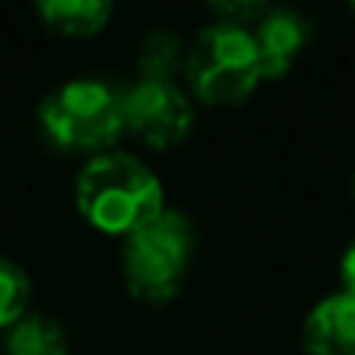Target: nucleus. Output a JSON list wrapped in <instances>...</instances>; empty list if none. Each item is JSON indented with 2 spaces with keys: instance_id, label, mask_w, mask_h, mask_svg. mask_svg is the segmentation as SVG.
<instances>
[{
  "instance_id": "12",
  "label": "nucleus",
  "mask_w": 355,
  "mask_h": 355,
  "mask_svg": "<svg viewBox=\"0 0 355 355\" xmlns=\"http://www.w3.org/2000/svg\"><path fill=\"white\" fill-rule=\"evenodd\" d=\"M340 275H343V293L355 296V240L349 243V250L343 252V262H340Z\"/></svg>"
},
{
  "instance_id": "1",
  "label": "nucleus",
  "mask_w": 355,
  "mask_h": 355,
  "mask_svg": "<svg viewBox=\"0 0 355 355\" xmlns=\"http://www.w3.org/2000/svg\"><path fill=\"white\" fill-rule=\"evenodd\" d=\"M75 206L91 227L112 237H131L162 209V184L137 156L97 153L75 181Z\"/></svg>"
},
{
  "instance_id": "11",
  "label": "nucleus",
  "mask_w": 355,
  "mask_h": 355,
  "mask_svg": "<svg viewBox=\"0 0 355 355\" xmlns=\"http://www.w3.org/2000/svg\"><path fill=\"white\" fill-rule=\"evenodd\" d=\"M31 296V284L25 268L10 259H0V331H10L19 318H25Z\"/></svg>"
},
{
  "instance_id": "13",
  "label": "nucleus",
  "mask_w": 355,
  "mask_h": 355,
  "mask_svg": "<svg viewBox=\"0 0 355 355\" xmlns=\"http://www.w3.org/2000/svg\"><path fill=\"white\" fill-rule=\"evenodd\" d=\"M0 346H3V340H0Z\"/></svg>"
},
{
  "instance_id": "6",
  "label": "nucleus",
  "mask_w": 355,
  "mask_h": 355,
  "mask_svg": "<svg viewBox=\"0 0 355 355\" xmlns=\"http://www.w3.org/2000/svg\"><path fill=\"white\" fill-rule=\"evenodd\" d=\"M262 78H284L309 44V22L293 10H265L250 28Z\"/></svg>"
},
{
  "instance_id": "9",
  "label": "nucleus",
  "mask_w": 355,
  "mask_h": 355,
  "mask_svg": "<svg viewBox=\"0 0 355 355\" xmlns=\"http://www.w3.org/2000/svg\"><path fill=\"white\" fill-rule=\"evenodd\" d=\"M6 355H69V334L50 315H25L6 331Z\"/></svg>"
},
{
  "instance_id": "3",
  "label": "nucleus",
  "mask_w": 355,
  "mask_h": 355,
  "mask_svg": "<svg viewBox=\"0 0 355 355\" xmlns=\"http://www.w3.org/2000/svg\"><path fill=\"white\" fill-rule=\"evenodd\" d=\"M37 119L56 147L85 153L112 147L125 131L122 97L94 78H78L50 91L37 106Z\"/></svg>"
},
{
  "instance_id": "2",
  "label": "nucleus",
  "mask_w": 355,
  "mask_h": 355,
  "mask_svg": "<svg viewBox=\"0 0 355 355\" xmlns=\"http://www.w3.org/2000/svg\"><path fill=\"white\" fill-rule=\"evenodd\" d=\"M193 252V227L181 212H162L147 227L125 237L122 275L135 300L166 306L184 284Z\"/></svg>"
},
{
  "instance_id": "10",
  "label": "nucleus",
  "mask_w": 355,
  "mask_h": 355,
  "mask_svg": "<svg viewBox=\"0 0 355 355\" xmlns=\"http://www.w3.org/2000/svg\"><path fill=\"white\" fill-rule=\"evenodd\" d=\"M181 66V44L172 31L156 28L147 35L141 47V69L150 81H172V75Z\"/></svg>"
},
{
  "instance_id": "4",
  "label": "nucleus",
  "mask_w": 355,
  "mask_h": 355,
  "mask_svg": "<svg viewBox=\"0 0 355 355\" xmlns=\"http://www.w3.org/2000/svg\"><path fill=\"white\" fill-rule=\"evenodd\" d=\"M187 81L200 100L212 106L240 103L262 81V66L250 28L231 22L209 25L187 53Z\"/></svg>"
},
{
  "instance_id": "5",
  "label": "nucleus",
  "mask_w": 355,
  "mask_h": 355,
  "mask_svg": "<svg viewBox=\"0 0 355 355\" xmlns=\"http://www.w3.org/2000/svg\"><path fill=\"white\" fill-rule=\"evenodd\" d=\"M122 119L125 131H131L156 150H168L190 135L193 106L175 81L141 78L122 97Z\"/></svg>"
},
{
  "instance_id": "7",
  "label": "nucleus",
  "mask_w": 355,
  "mask_h": 355,
  "mask_svg": "<svg viewBox=\"0 0 355 355\" xmlns=\"http://www.w3.org/2000/svg\"><path fill=\"white\" fill-rule=\"evenodd\" d=\"M302 349L306 355H355V296L334 293L309 312Z\"/></svg>"
},
{
  "instance_id": "8",
  "label": "nucleus",
  "mask_w": 355,
  "mask_h": 355,
  "mask_svg": "<svg viewBox=\"0 0 355 355\" xmlns=\"http://www.w3.org/2000/svg\"><path fill=\"white\" fill-rule=\"evenodd\" d=\"M37 16L50 31L62 37H91L106 28L112 3L106 0H41Z\"/></svg>"
}]
</instances>
